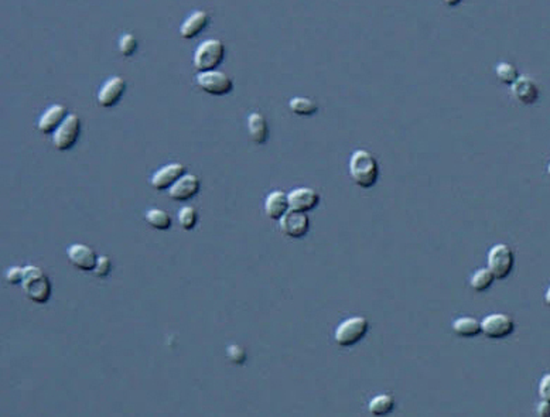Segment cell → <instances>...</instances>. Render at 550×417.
<instances>
[{"mask_svg": "<svg viewBox=\"0 0 550 417\" xmlns=\"http://www.w3.org/2000/svg\"><path fill=\"white\" fill-rule=\"evenodd\" d=\"M481 332L491 339H501L511 335L515 330V321L511 316L504 313H494L482 319Z\"/></svg>", "mask_w": 550, "mask_h": 417, "instance_id": "cell-7", "label": "cell"}, {"mask_svg": "<svg viewBox=\"0 0 550 417\" xmlns=\"http://www.w3.org/2000/svg\"><path fill=\"white\" fill-rule=\"evenodd\" d=\"M146 222L159 231H167L171 226V217L168 215L167 211L160 210V208H152L145 214Z\"/></svg>", "mask_w": 550, "mask_h": 417, "instance_id": "cell-22", "label": "cell"}, {"mask_svg": "<svg viewBox=\"0 0 550 417\" xmlns=\"http://www.w3.org/2000/svg\"><path fill=\"white\" fill-rule=\"evenodd\" d=\"M228 355H229V360L233 363V364H242L243 361H245V351H243L240 346H238V345H231L229 348H228Z\"/></svg>", "mask_w": 550, "mask_h": 417, "instance_id": "cell-30", "label": "cell"}, {"mask_svg": "<svg viewBox=\"0 0 550 417\" xmlns=\"http://www.w3.org/2000/svg\"><path fill=\"white\" fill-rule=\"evenodd\" d=\"M291 211L310 212L320 204V194L310 187H298L287 194Z\"/></svg>", "mask_w": 550, "mask_h": 417, "instance_id": "cell-12", "label": "cell"}, {"mask_svg": "<svg viewBox=\"0 0 550 417\" xmlns=\"http://www.w3.org/2000/svg\"><path fill=\"white\" fill-rule=\"evenodd\" d=\"M67 256L71 265L82 272H94L98 256L92 248L84 244H74L67 249Z\"/></svg>", "mask_w": 550, "mask_h": 417, "instance_id": "cell-14", "label": "cell"}, {"mask_svg": "<svg viewBox=\"0 0 550 417\" xmlns=\"http://www.w3.org/2000/svg\"><path fill=\"white\" fill-rule=\"evenodd\" d=\"M110 269H112L110 259H109L108 256H99L98 261H96V266H95V269H94V273H95L98 277L105 279V277L109 276Z\"/></svg>", "mask_w": 550, "mask_h": 417, "instance_id": "cell-28", "label": "cell"}, {"mask_svg": "<svg viewBox=\"0 0 550 417\" xmlns=\"http://www.w3.org/2000/svg\"><path fill=\"white\" fill-rule=\"evenodd\" d=\"M224 57H225L224 43L217 38H210L203 41L196 48L193 63L200 73L214 71L222 64Z\"/></svg>", "mask_w": 550, "mask_h": 417, "instance_id": "cell-3", "label": "cell"}, {"mask_svg": "<svg viewBox=\"0 0 550 417\" xmlns=\"http://www.w3.org/2000/svg\"><path fill=\"white\" fill-rule=\"evenodd\" d=\"M210 23V16L204 10H197L191 13L182 24L180 26V36L186 40L197 37Z\"/></svg>", "mask_w": 550, "mask_h": 417, "instance_id": "cell-18", "label": "cell"}, {"mask_svg": "<svg viewBox=\"0 0 550 417\" xmlns=\"http://www.w3.org/2000/svg\"><path fill=\"white\" fill-rule=\"evenodd\" d=\"M197 85L204 92L214 96L228 95L233 89L232 80L225 73L218 70L197 74Z\"/></svg>", "mask_w": 550, "mask_h": 417, "instance_id": "cell-8", "label": "cell"}, {"mask_svg": "<svg viewBox=\"0 0 550 417\" xmlns=\"http://www.w3.org/2000/svg\"><path fill=\"white\" fill-rule=\"evenodd\" d=\"M23 293L36 305H45L51 297V281L38 266L29 265L24 268V279L22 283Z\"/></svg>", "mask_w": 550, "mask_h": 417, "instance_id": "cell-2", "label": "cell"}, {"mask_svg": "<svg viewBox=\"0 0 550 417\" xmlns=\"http://www.w3.org/2000/svg\"><path fill=\"white\" fill-rule=\"evenodd\" d=\"M68 116L67 108L64 105H51L48 106L44 113L40 116L37 126L38 131L44 135H52L59 126L66 121V117Z\"/></svg>", "mask_w": 550, "mask_h": 417, "instance_id": "cell-15", "label": "cell"}, {"mask_svg": "<svg viewBox=\"0 0 550 417\" xmlns=\"http://www.w3.org/2000/svg\"><path fill=\"white\" fill-rule=\"evenodd\" d=\"M125 91H126V81L124 78L110 77L102 84L96 95V101L102 108H113L115 105H117L122 96H124Z\"/></svg>", "mask_w": 550, "mask_h": 417, "instance_id": "cell-11", "label": "cell"}, {"mask_svg": "<svg viewBox=\"0 0 550 417\" xmlns=\"http://www.w3.org/2000/svg\"><path fill=\"white\" fill-rule=\"evenodd\" d=\"M495 74H497V78L502 82V84H507V85H512L516 80H518V70H516V67L515 66H512V64H509V63H500L497 67H495Z\"/></svg>", "mask_w": 550, "mask_h": 417, "instance_id": "cell-26", "label": "cell"}, {"mask_svg": "<svg viewBox=\"0 0 550 417\" xmlns=\"http://www.w3.org/2000/svg\"><path fill=\"white\" fill-rule=\"evenodd\" d=\"M289 210V197L282 190L272 191L265 200V214L272 221H280Z\"/></svg>", "mask_w": 550, "mask_h": 417, "instance_id": "cell-17", "label": "cell"}, {"mask_svg": "<svg viewBox=\"0 0 550 417\" xmlns=\"http://www.w3.org/2000/svg\"><path fill=\"white\" fill-rule=\"evenodd\" d=\"M200 187V178L194 174L186 173L173 187L168 189V197L174 201H189L198 194Z\"/></svg>", "mask_w": 550, "mask_h": 417, "instance_id": "cell-13", "label": "cell"}, {"mask_svg": "<svg viewBox=\"0 0 550 417\" xmlns=\"http://www.w3.org/2000/svg\"><path fill=\"white\" fill-rule=\"evenodd\" d=\"M248 132L255 145H265L269 138V126L262 113L254 112L248 117Z\"/></svg>", "mask_w": 550, "mask_h": 417, "instance_id": "cell-19", "label": "cell"}, {"mask_svg": "<svg viewBox=\"0 0 550 417\" xmlns=\"http://www.w3.org/2000/svg\"><path fill=\"white\" fill-rule=\"evenodd\" d=\"M539 395L543 400L550 402V375H544L539 383Z\"/></svg>", "mask_w": 550, "mask_h": 417, "instance_id": "cell-31", "label": "cell"}, {"mask_svg": "<svg viewBox=\"0 0 550 417\" xmlns=\"http://www.w3.org/2000/svg\"><path fill=\"white\" fill-rule=\"evenodd\" d=\"M23 279H24V268L15 266L6 272V281L9 284H13V286L20 284V283H23Z\"/></svg>", "mask_w": 550, "mask_h": 417, "instance_id": "cell-29", "label": "cell"}, {"mask_svg": "<svg viewBox=\"0 0 550 417\" xmlns=\"http://www.w3.org/2000/svg\"><path fill=\"white\" fill-rule=\"evenodd\" d=\"M370 330V323L365 317H351L344 320L334 332V341L340 346H352L358 344Z\"/></svg>", "mask_w": 550, "mask_h": 417, "instance_id": "cell-4", "label": "cell"}, {"mask_svg": "<svg viewBox=\"0 0 550 417\" xmlns=\"http://www.w3.org/2000/svg\"><path fill=\"white\" fill-rule=\"evenodd\" d=\"M187 173L186 167L180 163H170L159 168L150 178V184L154 190L163 191L173 187L180 178Z\"/></svg>", "mask_w": 550, "mask_h": 417, "instance_id": "cell-10", "label": "cell"}, {"mask_svg": "<svg viewBox=\"0 0 550 417\" xmlns=\"http://www.w3.org/2000/svg\"><path fill=\"white\" fill-rule=\"evenodd\" d=\"M511 92L512 96L523 105H532L539 98V88L529 77H518V80L511 85Z\"/></svg>", "mask_w": 550, "mask_h": 417, "instance_id": "cell-16", "label": "cell"}, {"mask_svg": "<svg viewBox=\"0 0 550 417\" xmlns=\"http://www.w3.org/2000/svg\"><path fill=\"white\" fill-rule=\"evenodd\" d=\"M119 50L120 54L125 55V57H131L135 54V51L138 50V40L133 34H124L119 40Z\"/></svg>", "mask_w": 550, "mask_h": 417, "instance_id": "cell-27", "label": "cell"}, {"mask_svg": "<svg viewBox=\"0 0 550 417\" xmlns=\"http://www.w3.org/2000/svg\"><path fill=\"white\" fill-rule=\"evenodd\" d=\"M494 280H495V277L490 272V269L482 268V269H478L472 273V276L470 279V284L475 291H485L486 288H490L493 286Z\"/></svg>", "mask_w": 550, "mask_h": 417, "instance_id": "cell-24", "label": "cell"}, {"mask_svg": "<svg viewBox=\"0 0 550 417\" xmlns=\"http://www.w3.org/2000/svg\"><path fill=\"white\" fill-rule=\"evenodd\" d=\"M177 219H178V224H180V226L182 229H184V231H193L196 228L197 222H198V212H197L196 207L186 205V207H182L178 211Z\"/></svg>", "mask_w": 550, "mask_h": 417, "instance_id": "cell-25", "label": "cell"}, {"mask_svg": "<svg viewBox=\"0 0 550 417\" xmlns=\"http://www.w3.org/2000/svg\"><path fill=\"white\" fill-rule=\"evenodd\" d=\"M537 414H539L540 417L549 416V402L543 400V402L537 406Z\"/></svg>", "mask_w": 550, "mask_h": 417, "instance_id": "cell-32", "label": "cell"}, {"mask_svg": "<svg viewBox=\"0 0 550 417\" xmlns=\"http://www.w3.org/2000/svg\"><path fill=\"white\" fill-rule=\"evenodd\" d=\"M289 108L294 115L312 116L317 112V103L313 99L304 96H294L289 102Z\"/></svg>", "mask_w": 550, "mask_h": 417, "instance_id": "cell-23", "label": "cell"}, {"mask_svg": "<svg viewBox=\"0 0 550 417\" xmlns=\"http://www.w3.org/2000/svg\"><path fill=\"white\" fill-rule=\"evenodd\" d=\"M348 170L352 182L363 190H370L378 183L379 164L375 156L368 150H355L349 159Z\"/></svg>", "mask_w": 550, "mask_h": 417, "instance_id": "cell-1", "label": "cell"}, {"mask_svg": "<svg viewBox=\"0 0 550 417\" xmlns=\"http://www.w3.org/2000/svg\"><path fill=\"white\" fill-rule=\"evenodd\" d=\"M279 225L284 236L293 237V240H298V237H303L309 232L310 219L305 212H297L289 210L284 214V217L279 221Z\"/></svg>", "mask_w": 550, "mask_h": 417, "instance_id": "cell-9", "label": "cell"}, {"mask_svg": "<svg viewBox=\"0 0 550 417\" xmlns=\"http://www.w3.org/2000/svg\"><path fill=\"white\" fill-rule=\"evenodd\" d=\"M453 331L463 338H472L481 332V324L474 317H460L453 323Z\"/></svg>", "mask_w": 550, "mask_h": 417, "instance_id": "cell-20", "label": "cell"}, {"mask_svg": "<svg viewBox=\"0 0 550 417\" xmlns=\"http://www.w3.org/2000/svg\"><path fill=\"white\" fill-rule=\"evenodd\" d=\"M81 133V119L75 113H68L66 121L52 133V145L59 152L73 149Z\"/></svg>", "mask_w": 550, "mask_h": 417, "instance_id": "cell-6", "label": "cell"}, {"mask_svg": "<svg viewBox=\"0 0 550 417\" xmlns=\"http://www.w3.org/2000/svg\"><path fill=\"white\" fill-rule=\"evenodd\" d=\"M395 407V399L392 395L382 393L371 399L368 404V410L372 416H385L391 413Z\"/></svg>", "mask_w": 550, "mask_h": 417, "instance_id": "cell-21", "label": "cell"}, {"mask_svg": "<svg viewBox=\"0 0 550 417\" xmlns=\"http://www.w3.org/2000/svg\"><path fill=\"white\" fill-rule=\"evenodd\" d=\"M515 254L507 244H498L488 252V269L494 275L495 280L507 279L514 270Z\"/></svg>", "mask_w": 550, "mask_h": 417, "instance_id": "cell-5", "label": "cell"}]
</instances>
